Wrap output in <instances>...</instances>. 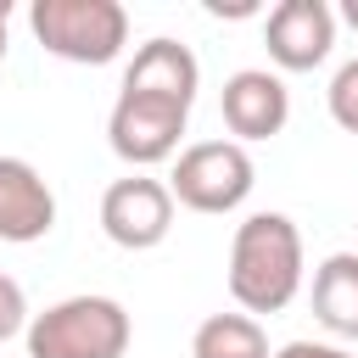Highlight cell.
<instances>
[{
  "mask_svg": "<svg viewBox=\"0 0 358 358\" xmlns=\"http://www.w3.org/2000/svg\"><path fill=\"white\" fill-rule=\"evenodd\" d=\"M263 45H268L274 67L313 73L330 56V45H336V11L324 0H280L263 17Z\"/></svg>",
  "mask_w": 358,
  "mask_h": 358,
  "instance_id": "obj_7",
  "label": "cell"
},
{
  "mask_svg": "<svg viewBox=\"0 0 358 358\" xmlns=\"http://www.w3.org/2000/svg\"><path fill=\"white\" fill-rule=\"evenodd\" d=\"M324 101H330V117H336L347 134H358V56L336 67V78H330Z\"/></svg>",
  "mask_w": 358,
  "mask_h": 358,
  "instance_id": "obj_13",
  "label": "cell"
},
{
  "mask_svg": "<svg viewBox=\"0 0 358 358\" xmlns=\"http://www.w3.org/2000/svg\"><path fill=\"white\" fill-rule=\"evenodd\" d=\"M190 358H268V336L252 313H213L196 324Z\"/></svg>",
  "mask_w": 358,
  "mask_h": 358,
  "instance_id": "obj_12",
  "label": "cell"
},
{
  "mask_svg": "<svg viewBox=\"0 0 358 358\" xmlns=\"http://www.w3.org/2000/svg\"><path fill=\"white\" fill-rule=\"evenodd\" d=\"M185 106H168V101H145V95H117L112 117H106V140L112 151L129 162V168H151V162H168L179 151V134H185Z\"/></svg>",
  "mask_w": 358,
  "mask_h": 358,
  "instance_id": "obj_6",
  "label": "cell"
},
{
  "mask_svg": "<svg viewBox=\"0 0 358 358\" xmlns=\"http://www.w3.org/2000/svg\"><path fill=\"white\" fill-rule=\"evenodd\" d=\"M22 324H28V302H22V285H17L11 274H0V341H11Z\"/></svg>",
  "mask_w": 358,
  "mask_h": 358,
  "instance_id": "obj_14",
  "label": "cell"
},
{
  "mask_svg": "<svg viewBox=\"0 0 358 358\" xmlns=\"http://www.w3.org/2000/svg\"><path fill=\"white\" fill-rule=\"evenodd\" d=\"M218 112H224L235 145H241V140H274V134L285 129V117H291V90H285L268 67H241V73L224 78Z\"/></svg>",
  "mask_w": 358,
  "mask_h": 358,
  "instance_id": "obj_8",
  "label": "cell"
},
{
  "mask_svg": "<svg viewBox=\"0 0 358 358\" xmlns=\"http://www.w3.org/2000/svg\"><path fill=\"white\" fill-rule=\"evenodd\" d=\"M268 358H352L347 347H330V341H285L280 352H268Z\"/></svg>",
  "mask_w": 358,
  "mask_h": 358,
  "instance_id": "obj_15",
  "label": "cell"
},
{
  "mask_svg": "<svg viewBox=\"0 0 358 358\" xmlns=\"http://www.w3.org/2000/svg\"><path fill=\"white\" fill-rule=\"evenodd\" d=\"M252 185H257V168L235 140H196L179 151L168 173V196L190 213H235L252 196Z\"/></svg>",
  "mask_w": 358,
  "mask_h": 358,
  "instance_id": "obj_4",
  "label": "cell"
},
{
  "mask_svg": "<svg viewBox=\"0 0 358 358\" xmlns=\"http://www.w3.org/2000/svg\"><path fill=\"white\" fill-rule=\"evenodd\" d=\"M6 34H11V0H0V62H6Z\"/></svg>",
  "mask_w": 358,
  "mask_h": 358,
  "instance_id": "obj_17",
  "label": "cell"
},
{
  "mask_svg": "<svg viewBox=\"0 0 358 358\" xmlns=\"http://www.w3.org/2000/svg\"><path fill=\"white\" fill-rule=\"evenodd\" d=\"M313 319L330 336L358 341V252H330L313 268Z\"/></svg>",
  "mask_w": 358,
  "mask_h": 358,
  "instance_id": "obj_11",
  "label": "cell"
},
{
  "mask_svg": "<svg viewBox=\"0 0 358 358\" xmlns=\"http://www.w3.org/2000/svg\"><path fill=\"white\" fill-rule=\"evenodd\" d=\"M101 229L123 252L162 246L168 229H173V196H168V185L145 179V173H129V179L106 185V196H101Z\"/></svg>",
  "mask_w": 358,
  "mask_h": 358,
  "instance_id": "obj_5",
  "label": "cell"
},
{
  "mask_svg": "<svg viewBox=\"0 0 358 358\" xmlns=\"http://www.w3.org/2000/svg\"><path fill=\"white\" fill-rule=\"evenodd\" d=\"M341 17H347V22L358 28V0H341Z\"/></svg>",
  "mask_w": 358,
  "mask_h": 358,
  "instance_id": "obj_18",
  "label": "cell"
},
{
  "mask_svg": "<svg viewBox=\"0 0 358 358\" xmlns=\"http://www.w3.org/2000/svg\"><path fill=\"white\" fill-rule=\"evenodd\" d=\"M207 11H213V17H252L257 0H207Z\"/></svg>",
  "mask_w": 358,
  "mask_h": 358,
  "instance_id": "obj_16",
  "label": "cell"
},
{
  "mask_svg": "<svg viewBox=\"0 0 358 358\" xmlns=\"http://www.w3.org/2000/svg\"><path fill=\"white\" fill-rule=\"evenodd\" d=\"M56 229V196L45 173L22 157H0V241L28 246Z\"/></svg>",
  "mask_w": 358,
  "mask_h": 358,
  "instance_id": "obj_10",
  "label": "cell"
},
{
  "mask_svg": "<svg viewBox=\"0 0 358 358\" xmlns=\"http://www.w3.org/2000/svg\"><path fill=\"white\" fill-rule=\"evenodd\" d=\"M129 313L112 296H62L28 319V358H123L129 352Z\"/></svg>",
  "mask_w": 358,
  "mask_h": 358,
  "instance_id": "obj_2",
  "label": "cell"
},
{
  "mask_svg": "<svg viewBox=\"0 0 358 358\" xmlns=\"http://www.w3.org/2000/svg\"><path fill=\"white\" fill-rule=\"evenodd\" d=\"M28 28L50 56L78 67H106L129 45V11L117 0H34Z\"/></svg>",
  "mask_w": 358,
  "mask_h": 358,
  "instance_id": "obj_3",
  "label": "cell"
},
{
  "mask_svg": "<svg viewBox=\"0 0 358 358\" xmlns=\"http://www.w3.org/2000/svg\"><path fill=\"white\" fill-rule=\"evenodd\" d=\"M302 291V235L285 213H252L229 241V296L246 313H280Z\"/></svg>",
  "mask_w": 358,
  "mask_h": 358,
  "instance_id": "obj_1",
  "label": "cell"
},
{
  "mask_svg": "<svg viewBox=\"0 0 358 358\" xmlns=\"http://www.w3.org/2000/svg\"><path fill=\"white\" fill-rule=\"evenodd\" d=\"M196 84H201V67L190 56V45L157 34L134 50L129 73H123V95H145V101H168V106H185L196 101Z\"/></svg>",
  "mask_w": 358,
  "mask_h": 358,
  "instance_id": "obj_9",
  "label": "cell"
}]
</instances>
